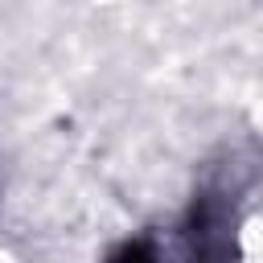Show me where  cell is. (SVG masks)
I'll use <instances>...</instances> for the list:
<instances>
[{"instance_id":"obj_1","label":"cell","mask_w":263,"mask_h":263,"mask_svg":"<svg viewBox=\"0 0 263 263\" xmlns=\"http://www.w3.org/2000/svg\"><path fill=\"white\" fill-rule=\"evenodd\" d=\"M263 185V152L255 140L222 144L218 156L205 160L201 181L177 222L148 226L140 238L111 247V259H230L238 255V226Z\"/></svg>"}]
</instances>
